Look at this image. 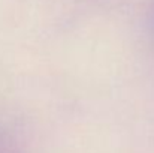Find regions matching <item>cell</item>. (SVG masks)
<instances>
[]
</instances>
